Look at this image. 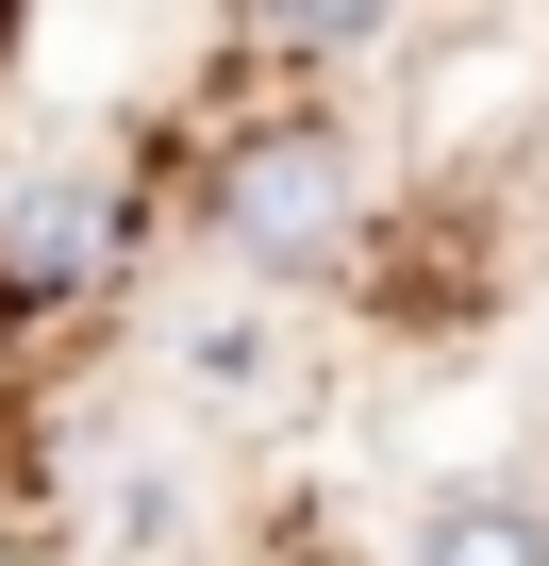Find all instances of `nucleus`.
Returning <instances> with one entry per match:
<instances>
[{
	"label": "nucleus",
	"mask_w": 549,
	"mask_h": 566,
	"mask_svg": "<svg viewBox=\"0 0 549 566\" xmlns=\"http://www.w3.org/2000/svg\"><path fill=\"white\" fill-rule=\"evenodd\" d=\"M400 566H549V500L466 483V500H433V516H416V549H400Z\"/></svg>",
	"instance_id": "nucleus-3"
},
{
	"label": "nucleus",
	"mask_w": 549,
	"mask_h": 566,
	"mask_svg": "<svg viewBox=\"0 0 549 566\" xmlns=\"http://www.w3.org/2000/svg\"><path fill=\"white\" fill-rule=\"evenodd\" d=\"M0 566H18V549H0Z\"/></svg>",
	"instance_id": "nucleus-4"
},
{
	"label": "nucleus",
	"mask_w": 549,
	"mask_h": 566,
	"mask_svg": "<svg viewBox=\"0 0 549 566\" xmlns=\"http://www.w3.org/2000/svg\"><path fill=\"white\" fill-rule=\"evenodd\" d=\"M200 217H217V250H233V266L300 283V266H334V250L367 233V150H350L334 117H250V134L217 150Z\"/></svg>",
	"instance_id": "nucleus-1"
},
{
	"label": "nucleus",
	"mask_w": 549,
	"mask_h": 566,
	"mask_svg": "<svg viewBox=\"0 0 549 566\" xmlns=\"http://www.w3.org/2000/svg\"><path fill=\"white\" fill-rule=\"evenodd\" d=\"M134 266V184L117 167H34L0 200V301H101Z\"/></svg>",
	"instance_id": "nucleus-2"
}]
</instances>
